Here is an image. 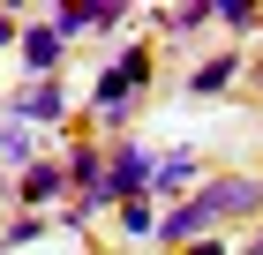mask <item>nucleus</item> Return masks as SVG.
I'll use <instances>...</instances> for the list:
<instances>
[{
    "label": "nucleus",
    "instance_id": "nucleus-15",
    "mask_svg": "<svg viewBox=\"0 0 263 255\" xmlns=\"http://www.w3.org/2000/svg\"><path fill=\"white\" fill-rule=\"evenodd\" d=\"M188 255H226V240L211 233V240H188Z\"/></svg>",
    "mask_w": 263,
    "mask_h": 255
},
{
    "label": "nucleus",
    "instance_id": "nucleus-3",
    "mask_svg": "<svg viewBox=\"0 0 263 255\" xmlns=\"http://www.w3.org/2000/svg\"><path fill=\"white\" fill-rule=\"evenodd\" d=\"M8 120H15V128H61V120H68V83L53 75V83L15 90V98H8Z\"/></svg>",
    "mask_w": 263,
    "mask_h": 255
},
{
    "label": "nucleus",
    "instance_id": "nucleus-12",
    "mask_svg": "<svg viewBox=\"0 0 263 255\" xmlns=\"http://www.w3.org/2000/svg\"><path fill=\"white\" fill-rule=\"evenodd\" d=\"M45 225H53V218H45V210H23L15 225H8V233H0V248H30V240H38Z\"/></svg>",
    "mask_w": 263,
    "mask_h": 255
},
{
    "label": "nucleus",
    "instance_id": "nucleus-8",
    "mask_svg": "<svg viewBox=\"0 0 263 255\" xmlns=\"http://www.w3.org/2000/svg\"><path fill=\"white\" fill-rule=\"evenodd\" d=\"M233 83H241V53H233V45H218V53L188 75V90H196V98H218V90H233Z\"/></svg>",
    "mask_w": 263,
    "mask_h": 255
},
{
    "label": "nucleus",
    "instance_id": "nucleus-5",
    "mask_svg": "<svg viewBox=\"0 0 263 255\" xmlns=\"http://www.w3.org/2000/svg\"><path fill=\"white\" fill-rule=\"evenodd\" d=\"M15 53H23V68H30V83H53L61 60H68V38L53 30V23H30V30L15 38Z\"/></svg>",
    "mask_w": 263,
    "mask_h": 255
},
{
    "label": "nucleus",
    "instance_id": "nucleus-7",
    "mask_svg": "<svg viewBox=\"0 0 263 255\" xmlns=\"http://www.w3.org/2000/svg\"><path fill=\"white\" fill-rule=\"evenodd\" d=\"M196 173H203V158L188 150V143H181V150H158V173H151V203H173L181 188H196Z\"/></svg>",
    "mask_w": 263,
    "mask_h": 255
},
{
    "label": "nucleus",
    "instance_id": "nucleus-6",
    "mask_svg": "<svg viewBox=\"0 0 263 255\" xmlns=\"http://www.w3.org/2000/svg\"><path fill=\"white\" fill-rule=\"evenodd\" d=\"M15 195L30 203V210H45V203H61L68 195V173H61V158H30L15 173Z\"/></svg>",
    "mask_w": 263,
    "mask_h": 255
},
{
    "label": "nucleus",
    "instance_id": "nucleus-4",
    "mask_svg": "<svg viewBox=\"0 0 263 255\" xmlns=\"http://www.w3.org/2000/svg\"><path fill=\"white\" fill-rule=\"evenodd\" d=\"M203 195H211L218 225H226V218H256L263 210V180L256 173H218V180H203Z\"/></svg>",
    "mask_w": 263,
    "mask_h": 255
},
{
    "label": "nucleus",
    "instance_id": "nucleus-14",
    "mask_svg": "<svg viewBox=\"0 0 263 255\" xmlns=\"http://www.w3.org/2000/svg\"><path fill=\"white\" fill-rule=\"evenodd\" d=\"M15 38H23V15H15V8H0V53H8Z\"/></svg>",
    "mask_w": 263,
    "mask_h": 255
},
{
    "label": "nucleus",
    "instance_id": "nucleus-16",
    "mask_svg": "<svg viewBox=\"0 0 263 255\" xmlns=\"http://www.w3.org/2000/svg\"><path fill=\"white\" fill-rule=\"evenodd\" d=\"M248 255H263V233H248Z\"/></svg>",
    "mask_w": 263,
    "mask_h": 255
},
{
    "label": "nucleus",
    "instance_id": "nucleus-13",
    "mask_svg": "<svg viewBox=\"0 0 263 255\" xmlns=\"http://www.w3.org/2000/svg\"><path fill=\"white\" fill-rule=\"evenodd\" d=\"M0 158H15V165H30V128H15V120H0Z\"/></svg>",
    "mask_w": 263,
    "mask_h": 255
},
{
    "label": "nucleus",
    "instance_id": "nucleus-9",
    "mask_svg": "<svg viewBox=\"0 0 263 255\" xmlns=\"http://www.w3.org/2000/svg\"><path fill=\"white\" fill-rule=\"evenodd\" d=\"M113 225H121L128 240H143V233H158V210H151V195H136V203H121V210H113Z\"/></svg>",
    "mask_w": 263,
    "mask_h": 255
},
{
    "label": "nucleus",
    "instance_id": "nucleus-11",
    "mask_svg": "<svg viewBox=\"0 0 263 255\" xmlns=\"http://www.w3.org/2000/svg\"><path fill=\"white\" fill-rule=\"evenodd\" d=\"M203 23H211V0H196V8H165V30H173V38H196Z\"/></svg>",
    "mask_w": 263,
    "mask_h": 255
},
{
    "label": "nucleus",
    "instance_id": "nucleus-2",
    "mask_svg": "<svg viewBox=\"0 0 263 255\" xmlns=\"http://www.w3.org/2000/svg\"><path fill=\"white\" fill-rule=\"evenodd\" d=\"M151 173H158V150H143V143H113V158H105V210H121V203L151 195Z\"/></svg>",
    "mask_w": 263,
    "mask_h": 255
},
{
    "label": "nucleus",
    "instance_id": "nucleus-10",
    "mask_svg": "<svg viewBox=\"0 0 263 255\" xmlns=\"http://www.w3.org/2000/svg\"><path fill=\"white\" fill-rule=\"evenodd\" d=\"M256 0H211V23H226V30H256Z\"/></svg>",
    "mask_w": 263,
    "mask_h": 255
},
{
    "label": "nucleus",
    "instance_id": "nucleus-1",
    "mask_svg": "<svg viewBox=\"0 0 263 255\" xmlns=\"http://www.w3.org/2000/svg\"><path fill=\"white\" fill-rule=\"evenodd\" d=\"M151 83V45H121V60L98 75V90H90V120H98L105 135L121 128L128 113H136V90Z\"/></svg>",
    "mask_w": 263,
    "mask_h": 255
}]
</instances>
